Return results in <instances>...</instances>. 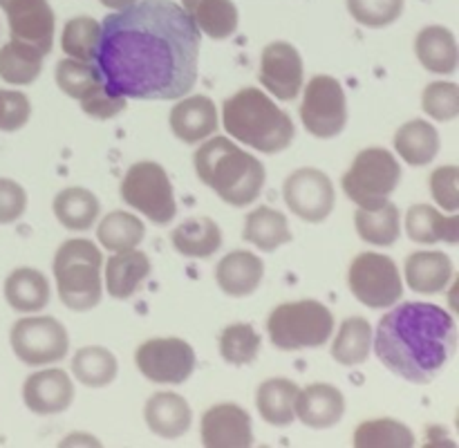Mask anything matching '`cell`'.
<instances>
[{"label":"cell","mask_w":459,"mask_h":448,"mask_svg":"<svg viewBox=\"0 0 459 448\" xmlns=\"http://www.w3.org/2000/svg\"><path fill=\"white\" fill-rule=\"evenodd\" d=\"M200 43L182 4L137 0L103 18L92 65L115 97L170 101L195 88Z\"/></svg>","instance_id":"6da1fadb"},{"label":"cell","mask_w":459,"mask_h":448,"mask_svg":"<svg viewBox=\"0 0 459 448\" xmlns=\"http://www.w3.org/2000/svg\"><path fill=\"white\" fill-rule=\"evenodd\" d=\"M372 348L393 375L430 383L457 349L455 318L439 305L406 300L381 316Z\"/></svg>","instance_id":"7a4b0ae2"},{"label":"cell","mask_w":459,"mask_h":448,"mask_svg":"<svg viewBox=\"0 0 459 448\" xmlns=\"http://www.w3.org/2000/svg\"><path fill=\"white\" fill-rule=\"evenodd\" d=\"M193 164L202 184L213 188L220 200L231 206H247L258 200L267 179L263 161L227 137H213L197 148Z\"/></svg>","instance_id":"3957f363"},{"label":"cell","mask_w":459,"mask_h":448,"mask_svg":"<svg viewBox=\"0 0 459 448\" xmlns=\"http://www.w3.org/2000/svg\"><path fill=\"white\" fill-rule=\"evenodd\" d=\"M224 128L245 146L276 155L294 142V121L263 90L242 88L224 101Z\"/></svg>","instance_id":"277c9868"},{"label":"cell","mask_w":459,"mask_h":448,"mask_svg":"<svg viewBox=\"0 0 459 448\" xmlns=\"http://www.w3.org/2000/svg\"><path fill=\"white\" fill-rule=\"evenodd\" d=\"M101 251L85 237L58 246L54 255V278L58 298L72 312H88L101 303Z\"/></svg>","instance_id":"5b68a950"},{"label":"cell","mask_w":459,"mask_h":448,"mask_svg":"<svg viewBox=\"0 0 459 448\" xmlns=\"http://www.w3.org/2000/svg\"><path fill=\"white\" fill-rule=\"evenodd\" d=\"M267 332L272 343L282 352L321 348L334 332V316L318 300H291L269 314Z\"/></svg>","instance_id":"8992f818"},{"label":"cell","mask_w":459,"mask_h":448,"mask_svg":"<svg viewBox=\"0 0 459 448\" xmlns=\"http://www.w3.org/2000/svg\"><path fill=\"white\" fill-rule=\"evenodd\" d=\"M402 179L397 157L385 148H366L354 157L352 166L343 175V191L359 209L377 211L388 204V197Z\"/></svg>","instance_id":"52a82bcc"},{"label":"cell","mask_w":459,"mask_h":448,"mask_svg":"<svg viewBox=\"0 0 459 448\" xmlns=\"http://www.w3.org/2000/svg\"><path fill=\"white\" fill-rule=\"evenodd\" d=\"M121 197L128 206L146 215L151 222L166 227L178 213L173 184L164 166L157 161H137L121 182Z\"/></svg>","instance_id":"ba28073f"},{"label":"cell","mask_w":459,"mask_h":448,"mask_svg":"<svg viewBox=\"0 0 459 448\" xmlns=\"http://www.w3.org/2000/svg\"><path fill=\"white\" fill-rule=\"evenodd\" d=\"M350 291L372 309H388L403 296V282L393 258L384 254H359L348 271Z\"/></svg>","instance_id":"9c48e42d"},{"label":"cell","mask_w":459,"mask_h":448,"mask_svg":"<svg viewBox=\"0 0 459 448\" xmlns=\"http://www.w3.org/2000/svg\"><path fill=\"white\" fill-rule=\"evenodd\" d=\"M300 121L318 139H332L343 133L348 125V99L341 81L327 74L314 76L305 88Z\"/></svg>","instance_id":"30bf717a"},{"label":"cell","mask_w":459,"mask_h":448,"mask_svg":"<svg viewBox=\"0 0 459 448\" xmlns=\"http://www.w3.org/2000/svg\"><path fill=\"white\" fill-rule=\"evenodd\" d=\"M12 348L27 366H48L65 358L70 336L65 325L52 316L21 318L12 327Z\"/></svg>","instance_id":"8fae6325"},{"label":"cell","mask_w":459,"mask_h":448,"mask_svg":"<svg viewBox=\"0 0 459 448\" xmlns=\"http://www.w3.org/2000/svg\"><path fill=\"white\" fill-rule=\"evenodd\" d=\"M139 372L152 383L179 385L195 372V352L191 343L178 336L151 339L134 352Z\"/></svg>","instance_id":"7c38bea8"},{"label":"cell","mask_w":459,"mask_h":448,"mask_svg":"<svg viewBox=\"0 0 459 448\" xmlns=\"http://www.w3.org/2000/svg\"><path fill=\"white\" fill-rule=\"evenodd\" d=\"M282 197L294 215L305 222L318 224L334 211V184L323 170L299 168L285 179Z\"/></svg>","instance_id":"4fadbf2b"},{"label":"cell","mask_w":459,"mask_h":448,"mask_svg":"<svg viewBox=\"0 0 459 448\" xmlns=\"http://www.w3.org/2000/svg\"><path fill=\"white\" fill-rule=\"evenodd\" d=\"M260 83L281 101H294L303 88V58L291 43L276 40L260 56Z\"/></svg>","instance_id":"5bb4252c"},{"label":"cell","mask_w":459,"mask_h":448,"mask_svg":"<svg viewBox=\"0 0 459 448\" xmlns=\"http://www.w3.org/2000/svg\"><path fill=\"white\" fill-rule=\"evenodd\" d=\"M3 9L13 40L31 45L43 56L52 52L56 18L48 0H7Z\"/></svg>","instance_id":"9a60e30c"},{"label":"cell","mask_w":459,"mask_h":448,"mask_svg":"<svg viewBox=\"0 0 459 448\" xmlns=\"http://www.w3.org/2000/svg\"><path fill=\"white\" fill-rule=\"evenodd\" d=\"M202 444L209 448H245L254 444V426L238 403H218L202 415Z\"/></svg>","instance_id":"2e32d148"},{"label":"cell","mask_w":459,"mask_h":448,"mask_svg":"<svg viewBox=\"0 0 459 448\" xmlns=\"http://www.w3.org/2000/svg\"><path fill=\"white\" fill-rule=\"evenodd\" d=\"M74 399V383L65 370H40L27 376L22 385V401L36 415H58L67 410Z\"/></svg>","instance_id":"e0dca14e"},{"label":"cell","mask_w":459,"mask_h":448,"mask_svg":"<svg viewBox=\"0 0 459 448\" xmlns=\"http://www.w3.org/2000/svg\"><path fill=\"white\" fill-rule=\"evenodd\" d=\"M294 412L309 428H332L343 417L345 397L339 388L330 383H309L307 388L299 390Z\"/></svg>","instance_id":"ac0fdd59"},{"label":"cell","mask_w":459,"mask_h":448,"mask_svg":"<svg viewBox=\"0 0 459 448\" xmlns=\"http://www.w3.org/2000/svg\"><path fill=\"white\" fill-rule=\"evenodd\" d=\"M170 130L175 137L184 143L204 142L209 134L218 130V108L204 94L182 99L170 110L169 116Z\"/></svg>","instance_id":"d6986e66"},{"label":"cell","mask_w":459,"mask_h":448,"mask_svg":"<svg viewBox=\"0 0 459 448\" xmlns=\"http://www.w3.org/2000/svg\"><path fill=\"white\" fill-rule=\"evenodd\" d=\"M264 276L263 258H258L251 251L236 249L224 255L215 269V280L220 289L233 298H245L251 296L260 287Z\"/></svg>","instance_id":"ffe728a7"},{"label":"cell","mask_w":459,"mask_h":448,"mask_svg":"<svg viewBox=\"0 0 459 448\" xmlns=\"http://www.w3.org/2000/svg\"><path fill=\"white\" fill-rule=\"evenodd\" d=\"M152 271L151 258L137 246L119 251L106 264V289L112 298L128 300L137 294Z\"/></svg>","instance_id":"44dd1931"},{"label":"cell","mask_w":459,"mask_h":448,"mask_svg":"<svg viewBox=\"0 0 459 448\" xmlns=\"http://www.w3.org/2000/svg\"><path fill=\"white\" fill-rule=\"evenodd\" d=\"M148 428L164 439H178L191 428V406L186 399L178 392H157L152 394L143 408Z\"/></svg>","instance_id":"7402d4cb"},{"label":"cell","mask_w":459,"mask_h":448,"mask_svg":"<svg viewBox=\"0 0 459 448\" xmlns=\"http://www.w3.org/2000/svg\"><path fill=\"white\" fill-rule=\"evenodd\" d=\"M453 278V263L442 251H415L406 260V282L417 294L433 296L446 289Z\"/></svg>","instance_id":"603a6c76"},{"label":"cell","mask_w":459,"mask_h":448,"mask_svg":"<svg viewBox=\"0 0 459 448\" xmlns=\"http://www.w3.org/2000/svg\"><path fill=\"white\" fill-rule=\"evenodd\" d=\"M406 233L412 242L420 245H435V242H459V218L457 215H442L430 204H415L406 213Z\"/></svg>","instance_id":"cb8c5ba5"},{"label":"cell","mask_w":459,"mask_h":448,"mask_svg":"<svg viewBox=\"0 0 459 448\" xmlns=\"http://www.w3.org/2000/svg\"><path fill=\"white\" fill-rule=\"evenodd\" d=\"M415 52L421 65L433 74H453L457 70L459 52L457 40L451 30L442 25H430L417 34Z\"/></svg>","instance_id":"d4e9b609"},{"label":"cell","mask_w":459,"mask_h":448,"mask_svg":"<svg viewBox=\"0 0 459 448\" xmlns=\"http://www.w3.org/2000/svg\"><path fill=\"white\" fill-rule=\"evenodd\" d=\"M4 300L16 312H40L49 303V282L34 267H18L4 280Z\"/></svg>","instance_id":"484cf974"},{"label":"cell","mask_w":459,"mask_h":448,"mask_svg":"<svg viewBox=\"0 0 459 448\" xmlns=\"http://www.w3.org/2000/svg\"><path fill=\"white\" fill-rule=\"evenodd\" d=\"M170 242L186 258H211L222 246V231L213 220L200 215L175 227Z\"/></svg>","instance_id":"4316f807"},{"label":"cell","mask_w":459,"mask_h":448,"mask_svg":"<svg viewBox=\"0 0 459 448\" xmlns=\"http://www.w3.org/2000/svg\"><path fill=\"white\" fill-rule=\"evenodd\" d=\"M299 385L291 379H267L258 385L255 392V408L263 415V419L272 426H290L296 419V397H299Z\"/></svg>","instance_id":"83f0119b"},{"label":"cell","mask_w":459,"mask_h":448,"mask_svg":"<svg viewBox=\"0 0 459 448\" xmlns=\"http://www.w3.org/2000/svg\"><path fill=\"white\" fill-rule=\"evenodd\" d=\"M182 7L209 39L222 40L236 34L238 7L233 0H182Z\"/></svg>","instance_id":"f1b7e54d"},{"label":"cell","mask_w":459,"mask_h":448,"mask_svg":"<svg viewBox=\"0 0 459 448\" xmlns=\"http://www.w3.org/2000/svg\"><path fill=\"white\" fill-rule=\"evenodd\" d=\"M394 148L399 157L411 166H426L437 157L439 133L433 124L424 119H412L403 124L394 134Z\"/></svg>","instance_id":"f546056e"},{"label":"cell","mask_w":459,"mask_h":448,"mask_svg":"<svg viewBox=\"0 0 459 448\" xmlns=\"http://www.w3.org/2000/svg\"><path fill=\"white\" fill-rule=\"evenodd\" d=\"M242 237L269 254V251H276L278 246L291 242L294 236L290 231V222L281 211L272 209V206H260L247 215Z\"/></svg>","instance_id":"4dcf8cb0"},{"label":"cell","mask_w":459,"mask_h":448,"mask_svg":"<svg viewBox=\"0 0 459 448\" xmlns=\"http://www.w3.org/2000/svg\"><path fill=\"white\" fill-rule=\"evenodd\" d=\"M99 211L101 204L88 188L72 186L54 197V215L70 231H88L97 222Z\"/></svg>","instance_id":"1f68e13d"},{"label":"cell","mask_w":459,"mask_h":448,"mask_svg":"<svg viewBox=\"0 0 459 448\" xmlns=\"http://www.w3.org/2000/svg\"><path fill=\"white\" fill-rule=\"evenodd\" d=\"M372 325L363 316H350L341 323V330L332 343V358L341 366H361L372 349Z\"/></svg>","instance_id":"d6a6232c"},{"label":"cell","mask_w":459,"mask_h":448,"mask_svg":"<svg viewBox=\"0 0 459 448\" xmlns=\"http://www.w3.org/2000/svg\"><path fill=\"white\" fill-rule=\"evenodd\" d=\"M43 54L21 40H9L0 47V79L12 85H30L43 72Z\"/></svg>","instance_id":"836d02e7"},{"label":"cell","mask_w":459,"mask_h":448,"mask_svg":"<svg viewBox=\"0 0 459 448\" xmlns=\"http://www.w3.org/2000/svg\"><path fill=\"white\" fill-rule=\"evenodd\" d=\"M354 227L361 240L377 246H390L402 236V215L393 202L377 211L359 209L354 215Z\"/></svg>","instance_id":"e575fe53"},{"label":"cell","mask_w":459,"mask_h":448,"mask_svg":"<svg viewBox=\"0 0 459 448\" xmlns=\"http://www.w3.org/2000/svg\"><path fill=\"white\" fill-rule=\"evenodd\" d=\"M117 358L110 349L88 345L81 348L72 358V372L88 388H106L117 379Z\"/></svg>","instance_id":"d590c367"},{"label":"cell","mask_w":459,"mask_h":448,"mask_svg":"<svg viewBox=\"0 0 459 448\" xmlns=\"http://www.w3.org/2000/svg\"><path fill=\"white\" fill-rule=\"evenodd\" d=\"M146 236V227L139 218L126 211H112L101 220L97 228V237L103 249L119 254V251L134 249Z\"/></svg>","instance_id":"8d00e7d4"},{"label":"cell","mask_w":459,"mask_h":448,"mask_svg":"<svg viewBox=\"0 0 459 448\" xmlns=\"http://www.w3.org/2000/svg\"><path fill=\"white\" fill-rule=\"evenodd\" d=\"M357 448H411L415 446V435L406 424L397 419L363 421L354 433Z\"/></svg>","instance_id":"74e56055"},{"label":"cell","mask_w":459,"mask_h":448,"mask_svg":"<svg viewBox=\"0 0 459 448\" xmlns=\"http://www.w3.org/2000/svg\"><path fill=\"white\" fill-rule=\"evenodd\" d=\"M56 83L67 97L76 101H85L92 97L99 88H103V81L99 76L97 67L92 63L76 61V58H63L56 65Z\"/></svg>","instance_id":"f35d334b"},{"label":"cell","mask_w":459,"mask_h":448,"mask_svg":"<svg viewBox=\"0 0 459 448\" xmlns=\"http://www.w3.org/2000/svg\"><path fill=\"white\" fill-rule=\"evenodd\" d=\"M218 345L224 361L231 366H247V363L255 361L263 339L249 323H233V325L224 327Z\"/></svg>","instance_id":"ab89813d"},{"label":"cell","mask_w":459,"mask_h":448,"mask_svg":"<svg viewBox=\"0 0 459 448\" xmlns=\"http://www.w3.org/2000/svg\"><path fill=\"white\" fill-rule=\"evenodd\" d=\"M99 31H101V25L99 21L90 16H76L72 21L65 22L61 36V47L63 52L70 58H76V61L92 63L94 52H97L99 43Z\"/></svg>","instance_id":"60d3db41"},{"label":"cell","mask_w":459,"mask_h":448,"mask_svg":"<svg viewBox=\"0 0 459 448\" xmlns=\"http://www.w3.org/2000/svg\"><path fill=\"white\" fill-rule=\"evenodd\" d=\"M348 12L363 27H388L403 13V0H348Z\"/></svg>","instance_id":"b9f144b4"},{"label":"cell","mask_w":459,"mask_h":448,"mask_svg":"<svg viewBox=\"0 0 459 448\" xmlns=\"http://www.w3.org/2000/svg\"><path fill=\"white\" fill-rule=\"evenodd\" d=\"M421 108L437 121H451L459 115V85L451 81H435L421 94Z\"/></svg>","instance_id":"7bdbcfd3"},{"label":"cell","mask_w":459,"mask_h":448,"mask_svg":"<svg viewBox=\"0 0 459 448\" xmlns=\"http://www.w3.org/2000/svg\"><path fill=\"white\" fill-rule=\"evenodd\" d=\"M30 99L16 90H0V130L16 133L30 121Z\"/></svg>","instance_id":"ee69618b"},{"label":"cell","mask_w":459,"mask_h":448,"mask_svg":"<svg viewBox=\"0 0 459 448\" xmlns=\"http://www.w3.org/2000/svg\"><path fill=\"white\" fill-rule=\"evenodd\" d=\"M459 168L457 166H442L430 175V193H433L435 202L442 206L448 213H457L459 209Z\"/></svg>","instance_id":"f6af8a7d"},{"label":"cell","mask_w":459,"mask_h":448,"mask_svg":"<svg viewBox=\"0 0 459 448\" xmlns=\"http://www.w3.org/2000/svg\"><path fill=\"white\" fill-rule=\"evenodd\" d=\"M27 209V193L13 179H0V224H12Z\"/></svg>","instance_id":"bcb514c9"},{"label":"cell","mask_w":459,"mask_h":448,"mask_svg":"<svg viewBox=\"0 0 459 448\" xmlns=\"http://www.w3.org/2000/svg\"><path fill=\"white\" fill-rule=\"evenodd\" d=\"M126 106H128V99L110 94L106 90V85H103V88H99L92 97H88L85 101H81V110H83L85 115L92 116V119H101V121L121 115V112L126 110Z\"/></svg>","instance_id":"7dc6e473"},{"label":"cell","mask_w":459,"mask_h":448,"mask_svg":"<svg viewBox=\"0 0 459 448\" xmlns=\"http://www.w3.org/2000/svg\"><path fill=\"white\" fill-rule=\"evenodd\" d=\"M134 3H137V0H101V4H106L108 9H115V12L130 7V4H134Z\"/></svg>","instance_id":"c3c4849f"},{"label":"cell","mask_w":459,"mask_h":448,"mask_svg":"<svg viewBox=\"0 0 459 448\" xmlns=\"http://www.w3.org/2000/svg\"><path fill=\"white\" fill-rule=\"evenodd\" d=\"M4 3H7V0H0V7H3V4H4Z\"/></svg>","instance_id":"681fc988"}]
</instances>
